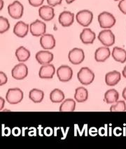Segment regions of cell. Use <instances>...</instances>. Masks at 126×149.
<instances>
[{"label": "cell", "mask_w": 126, "mask_h": 149, "mask_svg": "<svg viewBox=\"0 0 126 149\" xmlns=\"http://www.w3.org/2000/svg\"><path fill=\"white\" fill-rule=\"evenodd\" d=\"M68 58L70 62L74 65H80L85 59V54L82 49L74 48L69 52Z\"/></svg>", "instance_id": "cell-7"}, {"label": "cell", "mask_w": 126, "mask_h": 149, "mask_svg": "<svg viewBox=\"0 0 126 149\" xmlns=\"http://www.w3.org/2000/svg\"><path fill=\"white\" fill-rule=\"evenodd\" d=\"M28 74V68L25 64H18L12 69L11 75L16 80H22L25 79Z\"/></svg>", "instance_id": "cell-8"}, {"label": "cell", "mask_w": 126, "mask_h": 149, "mask_svg": "<svg viewBox=\"0 0 126 149\" xmlns=\"http://www.w3.org/2000/svg\"><path fill=\"white\" fill-rule=\"evenodd\" d=\"M29 29H30V25L23 21H19L15 24L13 27V33L18 37L24 38L25 36H27Z\"/></svg>", "instance_id": "cell-17"}, {"label": "cell", "mask_w": 126, "mask_h": 149, "mask_svg": "<svg viewBox=\"0 0 126 149\" xmlns=\"http://www.w3.org/2000/svg\"><path fill=\"white\" fill-rule=\"evenodd\" d=\"M118 8L123 14L126 15V0H120L118 3Z\"/></svg>", "instance_id": "cell-29"}, {"label": "cell", "mask_w": 126, "mask_h": 149, "mask_svg": "<svg viewBox=\"0 0 126 149\" xmlns=\"http://www.w3.org/2000/svg\"><path fill=\"white\" fill-rule=\"evenodd\" d=\"M30 31L32 36H41L46 34V25L41 20H37L30 24Z\"/></svg>", "instance_id": "cell-9"}, {"label": "cell", "mask_w": 126, "mask_h": 149, "mask_svg": "<svg viewBox=\"0 0 126 149\" xmlns=\"http://www.w3.org/2000/svg\"><path fill=\"white\" fill-rule=\"evenodd\" d=\"M56 72V69L53 65L48 64V65H42L39 72V77L41 79H52Z\"/></svg>", "instance_id": "cell-15"}, {"label": "cell", "mask_w": 126, "mask_h": 149, "mask_svg": "<svg viewBox=\"0 0 126 149\" xmlns=\"http://www.w3.org/2000/svg\"><path fill=\"white\" fill-rule=\"evenodd\" d=\"M0 101H1V107H0V109H1V111L2 110L3 107H4V100L2 97H0Z\"/></svg>", "instance_id": "cell-33"}, {"label": "cell", "mask_w": 126, "mask_h": 149, "mask_svg": "<svg viewBox=\"0 0 126 149\" xmlns=\"http://www.w3.org/2000/svg\"><path fill=\"white\" fill-rule=\"evenodd\" d=\"M119 99V94L118 91L115 89H110L105 93L104 97V101L107 104H111L116 103L118 102Z\"/></svg>", "instance_id": "cell-22"}, {"label": "cell", "mask_w": 126, "mask_h": 149, "mask_svg": "<svg viewBox=\"0 0 126 149\" xmlns=\"http://www.w3.org/2000/svg\"><path fill=\"white\" fill-rule=\"evenodd\" d=\"M122 74H123V77H125V79H126V66H125V67H124L123 70V72H122Z\"/></svg>", "instance_id": "cell-35"}, {"label": "cell", "mask_w": 126, "mask_h": 149, "mask_svg": "<svg viewBox=\"0 0 126 149\" xmlns=\"http://www.w3.org/2000/svg\"><path fill=\"white\" fill-rule=\"evenodd\" d=\"M9 28L10 23L8 19L3 16H0V33L3 34V33L7 32Z\"/></svg>", "instance_id": "cell-28"}, {"label": "cell", "mask_w": 126, "mask_h": 149, "mask_svg": "<svg viewBox=\"0 0 126 149\" xmlns=\"http://www.w3.org/2000/svg\"><path fill=\"white\" fill-rule=\"evenodd\" d=\"M65 1H66L67 4H72V3H73L75 0H65Z\"/></svg>", "instance_id": "cell-36"}, {"label": "cell", "mask_w": 126, "mask_h": 149, "mask_svg": "<svg viewBox=\"0 0 126 149\" xmlns=\"http://www.w3.org/2000/svg\"><path fill=\"white\" fill-rule=\"evenodd\" d=\"M57 76L61 82H68L72 79L73 71L67 65H62L57 70Z\"/></svg>", "instance_id": "cell-10"}, {"label": "cell", "mask_w": 126, "mask_h": 149, "mask_svg": "<svg viewBox=\"0 0 126 149\" xmlns=\"http://www.w3.org/2000/svg\"><path fill=\"white\" fill-rule=\"evenodd\" d=\"M121 79L120 73L118 71H112L105 76V83L109 86H114L120 82Z\"/></svg>", "instance_id": "cell-18"}, {"label": "cell", "mask_w": 126, "mask_h": 149, "mask_svg": "<svg viewBox=\"0 0 126 149\" xmlns=\"http://www.w3.org/2000/svg\"><path fill=\"white\" fill-rule=\"evenodd\" d=\"M35 58L40 65H48L53 61V54L48 51H40L37 53Z\"/></svg>", "instance_id": "cell-14"}, {"label": "cell", "mask_w": 126, "mask_h": 149, "mask_svg": "<svg viewBox=\"0 0 126 149\" xmlns=\"http://www.w3.org/2000/svg\"><path fill=\"white\" fill-rule=\"evenodd\" d=\"M40 45L45 50L53 49L56 46V39L52 34H44L40 38Z\"/></svg>", "instance_id": "cell-13"}, {"label": "cell", "mask_w": 126, "mask_h": 149, "mask_svg": "<svg viewBox=\"0 0 126 149\" xmlns=\"http://www.w3.org/2000/svg\"><path fill=\"white\" fill-rule=\"evenodd\" d=\"M114 1H120V0H114Z\"/></svg>", "instance_id": "cell-38"}, {"label": "cell", "mask_w": 126, "mask_h": 149, "mask_svg": "<svg viewBox=\"0 0 126 149\" xmlns=\"http://www.w3.org/2000/svg\"><path fill=\"white\" fill-rule=\"evenodd\" d=\"M29 4L34 7H38L42 5L44 0H28Z\"/></svg>", "instance_id": "cell-30"}, {"label": "cell", "mask_w": 126, "mask_h": 149, "mask_svg": "<svg viewBox=\"0 0 126 149\" xmlns=\"http://www.w3.org/2000/svg\"><path fill=\"white\" fill-rule=\"evenodd\" d=\"M58 21L64 27H70L74 23V14L70 11H65L62 12L58 17Z\"/></svg>", "instance_id": "cell-12"}, {"label": "cell", "mask_w": 126, "mask_h": 149, "mask_svg": "<svg viewBox=\"0 0 126 149\" xmlns=\"http://www.w3.org/2000/svg\"><path fill=\"white\" fill-rule=\"evenodd\" d=\"M29 97L34 103H40L44 100V93L41 90L34 88L30 91Z\"/></svg>", "instance_id": "cell-25"}, {"label": "cell", "mask_w": 126, "mask_h": 149, "mask_svg": "<svg viewBox=\"0 0 126 149\" xmlns=\"http://www.w3.org/2000/svg\"><path fill=\"white\" fill-rule=\"evenodd\" d=\"M98 40L107 47L113 46L115 43V35L109 29L101 31L98 34Z\"/></svg>", "instance_id": "cell-6"}, {"label": "cell", "mask_w": 126, "mask_h": 149, "mask_svg": "<svg viewBox=\"0 0 126 149\" xmlns=\"http://www.w3.org/2000/svg\"><path fill=\"white\" fill-rule=\"evenodd\" d=\"M79 82L83 85L88 86L91 84L95 79V74L88 67H83L77 74Z\"/></svg>", "instance_id": "cell-2"}, {"label": "cell", "mask_w": 126, "mask_h": 149, "mask_svg": "<svg viewBox=\"0 0 126 149\" xmlns=\"http://www.w3.org/2000/svg\"><path fill=\"white\" fill-rule=\"evenodd\" d=\"M112 57L115 61L124 63L126 61V51L120 47L113 48L112 51Z\"/></svg>", "instance_id": "cell-20"}, {"label": "cell", "mask_w": 126, "mask_h": 149, "mask_svg": "<svg viewBox=\"0 0 126 149\" xmlns=\"http://www.w3.org/2000/svg\"><path fill=\"white\" fill-rule=\"evenodd\" d=\"M65 99V94L60 89H54L50 93V100L53 103H60Z\"/></svg>", "instance_id": "cell-26"}, {"label": "cell", "mask_w": 126, "mask_h": 149, "mask_svg": "<svg viewBox=\"0 0 126 149\" xmlns=\"http://www.w3.org/2000/svg\"><path fill=\"white\" fill-rule=\"evenodd\" d=\"M122 96H123V98L124 100H125V101H126V88H124L123 91Z\"/></svg>", "instance_id": "cell-34"}, {"label": "cell", "mask_w": 126, "mask_h": 149, "mask_svg": "<svg viewBox=\"0 0 126 149\" xmlns=\"http://www.w3.org/2000/svg\"><path fill=\"white\" fill-rule=\"evenodd\" d=\"M126 111V104L124 101H118L116 102L115 104L112 105L110 107L111 112H122Z\"/></svg>", "instance_id": "cell-27"}, {"label": "cell", "mask_w": 126, "mask_h": 149, "mask_svg": "<svg viewBox=\"0 0 126 149\" xmlns=\"http://www.w3.org/2000/svg\"><path fill=\"white\" fill-rule=\"evenodd\" d=\"M96 35L92 29L90 28H85L83 29L80 34V39L84 44H92L95 40Z\"/></svg>", "instance_id": "cell-16"}, {"label": "cell", "mask_w": 126, "mask_h": 149, "mask_svg": "<svg viewBox=\"0 0 126 149\" xmlns=\"http://www.w3.org/2000/svg\"><path fill=\"white\" fill-rule=\"evenodd\" d=\"M15 56L19 62H26L30 57V52L24 46H20L15 51Z\"/></svg>", "instance_id": "cell-23"}, {"label": "cell", "mask_w": 126, "mask_h": 149, "mask_svg": "<svg viewBox=\"0 0 126 149\" xmlns=\"http://www.w3.org/2000/svg\"><path fill=\"white\" fill-rule=\"evenodd\" d=\"M76 102L72 99H67L60 105V112H72L75 111Z\"/></svg>", "instance_id": "cell-24"}, {"label": "cell", "mask_w": 126, "mask_h": 149, "mask_svg": "<svg viewBox=\"0 0 126 149\" xmlns=\"http://www.w3.org/2000/svg\"><path fill=\"white\" fill-rule=\"evenodd\" d=\"M7 81L8 79L6 74L3 72H0V86H3V85L6 84Z\"/></svg>", "instance_id": "cell-31"}, {"label": "cell", "mask_w": 126, "mask_h": 149, "mask_svg": "<svg viewBox=\"0 0 126 149\" xmlns=\"http://www.w3.org/2000/svg\"><path fill=\"white\" fill-rule=\"evenodd\" d=\"M39 17L45 21H51L55 17V11L53 6L49 5H44L41 6L39 9Z\"/></svg>", "instance_id": "cell-11"}, {"label": "cell", "mask_w": 126, "mask_h": 149, "mask_svg": "<svg viewBox=\"0 0 126 149\" xmlns=\"http://www.w3.org/2000/svg\"><path fill=\"white\" fill-rule=\"evenodd\" d=\"M8 13L12 18L20 19L24 13L23 5L19 1H14L8 6Z\"/></svg>", "instance_id": "cell-5"}, {"label": "cell", "mask_w": 126, "mask_h": 149, "mask_svg": "<svg viewBox=\"0 0 126 149\" xmlns=\"http://www.w3.org/2000/svg\"><path fill=\"white\" fill-rule=\"evenodd\" d=\"M111 55L110 49L107 46L100 47L96 50L95 53V60L98 62H103L106 61Z\"/></svg>", "instance_id": "cell-19"}, {"label": "cell", "mask_w": 126, "mask_h": 149, "mask_svg": "<svg viewBox=\"0 0 126 149\" xmlns=\"http://www.w3.org/2000/svg\"><path fill=\"white\" fill-rule=\"evenodd\" d=\"M6 99L10 104H17L23 99V93L20 88H10L6 95Z\"/></svg>", "instance_id": "cell-3"}, {"label": "cell", "mask_w": 126, "mask_h": 149, "mask_svg": "<svg viewBox=\"0 0 126 149\" xmlns=\"http://www.w3.org/2000/svg\"><path fill=\"white\" fill-rule=\"evenodd\" d=\"M88 98V92L87 89L84 87H79L76 89L75 94H74V99L76 101L79 103L85 102Z\"/></svg>", "instance_id": "cell-21"}, {"label": "cell", "mask_w": 126, "mask_h": 149, "mask_svg": "<svg viewBox=\"0 0 126 149\" xmlns=\"http://www.w3.org/2000/svg\"><path fill=\"white\" fill-rule=\"evenodd\" d=\"M3 6H4V2L2 3V0H1V8H0V10L2 9V7Z\"/></svg>", "instance_id": "cell-37"}, {"label": "cell", "mask_w": 126, "mask_h": 149, "mask_svg": "<svg viewBox=\"0 0 126 149\" xmlns=\"http://www.w3.org/2000/svg\"><path fill=\"white\" fill-rule=\"evenodd\" d=\"M93 19V13L89 10H81L76 15V20L79 25L88 27L91 24Z\"/></svg>", "instance_id": "cell-4"}, {"label": "cell", "mask_w": 126, "mask_h": 149, "mask_svg": "<svg viewBox=\"0 0 126 149\" xmlns=\"http://www.w3.org/2000/svg\"><path fill=\"white\" fill-rule=\"evenodd\" d=\"M47 1L48 4L51 6H56L58 5L61 4L63 0H46Z\"/></svg>", "instance_id": "cell-32"}, {"label": "cell", "mask_w": 126, "mask_h": 149, "mask_svg": "<svg viewBox=\"0 0 126 149\" xmlns=\"http://www.w3.org/2000/svg\"><path fill=\"white\" fill-rule=\"evenodd\" d=\"M98 22L101 28L103 29H110L115 25L116 20L115 17L111 13L109 12L104 11L100 13L97 17Z\"/></svg>", "instance_id": "cell-1"}]
</instances>
